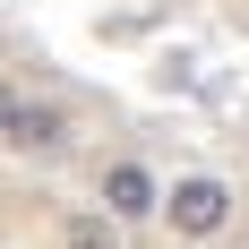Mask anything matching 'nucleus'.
I'll return each mask as SVG.
<instances>
[{
  "label": "nucleus",
  "mask_w": 249,
  "mask_h": 249,
  "mask_svg": "<svg viewBox=\"0 0 249 249\" xmlns=\"http://www.w3.org/2000/svg\"><path fill=\"white\" fill-rule=\"evenodd\" d=\"M155 215H172V232H189V241H206V232H224L232 224V189L224 180H172V198L155 206Z\"/></svg>",
  "instance_id": "1"
},
{
  "label": "nucleus",
  "mask_w": 249,
  "mask_h": 249,
  "mask_svg": "<svg viewBox=\"0 0 249 249\" xmlns=\"http://www.w3.org/2000/svg\"><path fill=\"white\" fill-rule=\"evenodd\" d=\"M155 206H163V189H155L146 163H112V172H103V215H112V224H138Z\"/></svg>",
  "instance_id": "2"
},
{
  "label": "nucleus",
  "mask_w": 249,
  "mask_h": 249,
  "mask_svg": "<svg viewBox=\"0 0 249 249\" xmlns=\"http://www.w3.org/2000/svg\"><path fill=\"white\" fill-rule=\"evenodd\" d=\"M52 138H60V112L26 103L18 86H0V146H52Z\"/></svg>",
  "instance_id": "3"
},
{
  "label": "nucleus",
  "mask_w": 249,
  "mask_h": 249,
  "mask_svg": "<svg viewBox=\"0 0 249 249\" xmlns=\"http://www.w3.org/2000/svg\"><path fill=\"white\" fill-rule=\"evenodd\" d=\"M69 249H121V224H112V215H77V224H69Z\"/></svg>",
  "instance_id": "4"
}]
</instances>
